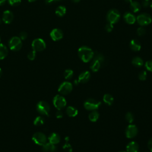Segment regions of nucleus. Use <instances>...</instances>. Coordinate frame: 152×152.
I'll use <instances>...</instances> for the list:
<instances>
[{
  "label": "nucleus",
  "mask_w": 152,
  "mask_h": 152,
  "mask_svg": "<svg viewBox=\"0 0 152 152\" xmlns=\"http://www.w3.org/2000/svg\"><path fill=\"white\" fill-rule=\"evenodd\" d=\"M94 52L93 50L86 46H81L78 49V55L80 59L85 62H88L92 60L94 56Z\"/></svg>",
  "instance_id": "obj_1"
},
{
  "label": "nucleus",
  "mask_w": 152,
  "mask_h": 152,
  "mask_svg": "<svg viewBox=\"0 0 152 152\" xmlns=\"http://www.w3.org/2000/svg\"><path fill=\"white\" fill-rule=\"evenodd\" d=\"M121 17L120 12L116 9L110 10L106 15V18L108 23L114 24L118 22Z\"/></svg>",
  "instance_id": "obj_2"
},
{
  "label": "nucleus",
  "mask_w": 152,
  "mask_h": 152,
  "mask_svg": "<svg viewBox=\"0 0 152 152\" xmlns=\"http://www.w3.org/2000/svg\"><path fill=\"white\" fill-rule=\"evenodd\" d=\"M101 102L94 99H88L84 103V108L90 111L97 110L100 106Z\"/></svg>",
  "instance_id": "obj_3"
},
{
  "label": "nucleus",
  "mask_w": 152,
  "mask_h": 152,
  "mask_svg": "<svg viewBox=\"0 0 152 152\" xmlns=\"http://www.w3.org/2000/svg\"><path fill=\"white\" fill-rule=\"evenodd\" d=\"M136 21L141 26H145L151 23L152 18L148 14L142 13L136 17Z\"/></svg>",
  "instance_id": "obj_4"
},
{
  "label": "nucleus",
  "mask_w": 152,
  "mask_h": 152,
  "mask_svg": "<svg viewBox=\"0 0 152 152\" xmlns=\"http://www.w3.org/2000/svg\"><path fill=\"white\" fill-rule=\"evenodd\" d=\"M9 47L12 51H18L22 47V42L19 37L14 36L11 38L9 41Z\"/></svg>",
  "instance_id": "obj_5"
},
{
  "label": "nucleus",
  "mask_w": 152,
  "mask_h": 152,
  "mask_svg": "<svg viewBox=\"0 0 152 152\" xmlns=\"http://www.w3.org/2000/svg\"><path fill=\"white\" fill-rule=\"evenodd\" d=\"M36 109L40 114L49 116L50 112V106L45 101H40L37 104Z\"/></svg>",
  "instance_id": "obj_6"
},
{
  "label": "nucleus",
  "mask_w": 152,
  "mask_h": 152,
  "mask_svg": "<svg viewBox=\"0 0 152 152\" xmlns=\"http://www.w3.org/2000/svg\"><path fill=\"white\" fill-rule=\"evenodd\" d=\"M53 103L54 106L58 110H61L66 106V101L63 96L58 94L53 97Z\"/></svg>",
  "instance_id": "obj_7"
},
{
  "label": "nucleus",
  "mask_w": 152,
  "mask_h": 152,
  "mask_svg": "<svg viewBox=\"0 0 152 152\" xmlns=\"http://www.w3.org/2000/svg\"><path fill=\"white\" fill-rule=\"evenodd\" d=\"M31 47L33 50H34V51L41 52L46 48V43L43 39L40 38H37L34 39L32 42Z\"/></svg>",
  "instance_id": "obj_8"
},
{
  "label": "nucleus",
  "mask_w": 152,
  "mask_h": 152,
  "mask_svg": "<svg viewBox=\"0 0 152 152\" xmlns=\"http://www.w3.org/2000/svg\"><path fill=\"white\" fill-rule=\"evenodd\" d=\"M32 140L36 144L42 146L46 142L47 138L43 133L37 132L33 134L32 137Z\"/></svg>",
  "instance_id": "obj_9"
},
{
  "label": "nucleus",
  "mask_w": 152,
  "mask_h": 152,
  "mask_svg": "<svg viewBox=\"0 0 152 152\" xmlns=\"http://www.w3.org/2000/svg\"><path fill=\"white\" fill-rule=\"evenodd\" d=\"M72 90V84L68 81L62 83L58 88V91L63 95L68 94Z\"/></svg>",
  "instance_id": "obj_10"
},
{
  "label": "nucleus",
  "mask_w": 152,
  "mask_h": 152,
  "mask_svg": "<svg viewBox=\"0 0 152 152\" xmlns=\"http://www.w3.org/2000/svg\"><path fill=\"white\" fill-rule=\"evenodd\" d=\"M138 134V128L135 125H129L125 130V135L128 138H133Z\"/></svg>",
  "instance_id": "obj_11"
},
{
  "label": "nucleus",
  "mask_w": 152,
  "mask_h": 152,
  "mask_svg": "<svg viewBox=\"0 0 152 152\" xmlns=\"http://www.w3.org/2000/svg\"><path fill=\"white\" fill-rule=\"evenodd\" d=\"M63 36L62 31L59 28H54L50 33V36L53 41H58L62 39Z\"/></svg>",
  "instance_id": "obj_12"
},
{
  "label": "nucleus",
  "mask_w": 152,
  "mask_h": 152,
  "mask_svg": "<svg viewBox=\"0 0 152 152\" xmlns=\"http://www.w3.org/2000/svg\"><path fill=\"white\" fill-rule=\"evenodd\" d=\"M13 18H14V15L11 11L9 10H6L3 12L2 20L5 24L11 23L13 20Z\"/></svg>",
  "instance_id": "obj_13"
},
{
  "label": "nucleus",
  "mask_w": 152,
  "mask_h": 152,
  "mask_svg": "<svg viewBox=\"0 0 152 152\" xmlns=\"http://www.w3.org/2000/svg\"><path fill=\"white\" fill-rule=\"evenodd\" d=\"M124 21L128 24H133L136 21L135 16L130 12H126L124 15Z\"/></svg>",
  "instance_id": "obj_14"
},
{
  "label": "nucleus",
  "mask_w": 152,
  "mask_h": 152,
  "mask_svg": "<svg viewBox=\"0 0 152 152\" xmlns=\"http://www.w3.org/2000/svg\"><path fill=\"white\" fill-rule=\"evenodd\" d=\"M126 148L127 152H139V145L135 141L129 142L127 144Z\"/></svg>",
  "instance_id": "obj_15"
},
{
  "label": "nucleus",
  "mask_w": 152,
  "mask_h": 152,
  "mask_svg": "<svg viewBox=\"0 0 152 152\" xmlns=\"http://www.w3.org/2000/svg\"><path fill=\"white\" fill-rule=\"evenodd\" d=\"M129 48L132 50L138 52L141 49V43L137 39H132L129 42Z\"/></svg>",
  "instance_id": "obj_16"
},
{
  "label": "nucleus",
  "mask_w": 152,
  "mask_h": 152,
  "mask_svg": "<svg viewBox=\"0 0 152 152\" xmlns=\"http://www.w3.org/2000/svg\"><path fill=\"white\" fill-rule=\"evenodd\" d=\"M90 73L88 71H86L80 74L78 76V81L81 83H87L90 78Z\"/></svg>",
  "instance_id": "obj_17"
},
{
  "label": "nucleus",
  "mask_w": 152,
  "mask_h": 152,
  "mask_svg": "<svg viewBox=\"0 0 152 152\" xmlns=\"http://www.w3.org/2000/svg\"><path fill=\"white\" fill-rule=\"evenodd\" d=\"M92 59V62L90 64V69L94 72H97L101 66L102 63L98 59L94 58H93Z\"/></svg>",
  "instance_id": "obj_18"
},
{
  "label": "nucleus",
  "mask_w": 152,
  "mask_h": 152,
  "mask_svg": "<svg viewBox=\"0 0 152 152\" xmlns=\"http://www.w3.org/2000/svg\"><path fill=\"white\" fill-rule=\"evenodd\" d=\"M56 147L55 144H53L50 142H46L44 145H42V150L44 152H55Z\"/></svg>",
  "instance_id": "obj_19"
},
{
  "label": "nucleus",
  "mask_w": 152,
  "mask_h": 152,
  "mask_svg": "<svg viewBox=\"0 0 152 152\" xmlns=\"http://www.w3.org/2000/svg\"><path fill=\"white\" fill-rule=\"evenodd\" d=\"M48 140L49 141V142L55 145V144H58L60 142L61 138H60V136L59 135V134H58L57 133L53 132L49 135Z\"/></svg>",
  "instance_id": "obj_20"
},
{
  "label": "nucleus",
  "mask_w": 152,
  "mask_h": 152,
  "mask_svg": "<svg viewBox=\"0 0 152 152\" xmlns=\"http://www.w3.org/2000/svg\"><path fill=\"white\" fill-rule=\"evenodd\" d=\"M129 4H130L129 7H130L131 11L133 12H134V13L138 12L140 10V9H141V5L137 1H132L129 3Z\"/></svg>",
  "instance_id": "obj_21"
},
{
  "label": "nucleus",
  "mask_w": 152,
  "mask_h": 152,
  "mask_svg": "<svg viewBox=\"0 0 152 152\" xmlns=\"http://www.w3.org/2000/svg\"><path fill=\"white\" fill-rule=\"evenodd\" d=\"M66 113L69 117H75L78 115V110L73 106H68L66 109Z\"/></svg>",
  "instance_id": "obj_22"
},
{
  "label": "nucleus",
  "mask_w": 152,
  "mask_h": 152,
  "mask_svg": "<svg viewBox=\"0 0 152 152\" xmlns=\"http://www.w3.org/2000/svg\"><path fill=\"white\" fill-rule=\"evenodd\" d=\"M66 8L64 6H62V5L58 6L56 8V10H55L56 15L58 17H63L66 14Z\"/></svg>",
  "instance_id": "obj_23"
},
{
  "label": "nucleus",
  "mask_w": 152,
  "mask_h": 152,
  "mask_svg": "<svg viewBox=\"0 0 152 152\" xmlns=\"http://www.w3.org/2000/svg\"><path fill=\"white\" fill-rule=\"evenodd\" d=\"M132 64L135 67H141L143 65V60L139 56L134 57L132 60Z\"/></svg>",
  "instance_id": "obj_24"
},
{
  "label": "nucleus",
  "mask_w": 152,
  "mask_h": 152,
  "mask_svg": "<svg viewBox=\"0 0 152 152\" xmlns=\"http://www.w3.org/2000/svg\"><path fill=\"white\" fill-rule=\"evenodd\" d=\"M8 55V49L3 44L0 43V59H4Z\"/></svg>",
  "instance_id": "obj_25"
},
{
  "label": "nucleus",
  "mask_w": 152,
  "mask_h": 152,
  "mask_svg": "<svg viewBox=\"0 0 152 152\" xmlns=\"http://www.w3.org/2000/svg\"><path fill=\"white\" fill-rule=\"evenodd\" d=\"M103 100L104 103L107 104V105H112L114 102V99L113 96L109 94H105L103 96Z\"/></svg>",
  "instance_id": "obj_26"
},
{
  "label": "nucleus",
  "mask_w": 152,
  "mask_h": 152,
  "mask_svg": "<svg viewBox=\"0 0 152 152\" xmlns=\"http://www.w3.org/2000/svg\"><path fill=\"white\" fill-rule=\"evenodd\" d=\"M99 117V113L96 110H93L88 115V119L91 122H94L97 121Z\"/></svg>",
  "instance_id": "obj_27"
},
{
  "label": "nucleus",
  "mask_w": 152,
  "mask_h": 152,
  "mask_svg": "<svg viewBox=\"0 0 152 152\" xmlns=\"http://www.w3.org/2000/svg\"><path fill=\"white\" fill-rule=\"evenodd\" d=\"M73 74H74V72L72 69H67L64 71V75L66 80H69V79H71L73 77Z\"/></svg>",
  "instance_id": "obj_28"
},
{
  "label": "nucleus",
  "mask_w": 152,
  "mask_h": 152,
  "mask_svg": "<svg viewBox=\"0 0 152 152\" xmlns=\"http://www.w3.org/2000/svg\"><path fill=\"white\" fill-rule=\"evenodd\" d=\"M125 119L126 120V121L129 123V124H131L132 123V122L134 121V115L129 112H127L126 115H125Z\"/></svg>",
  "instance_id": "obj_29"
},
{
  "label": "nucleus",
  "mask_w": 152,
  "mask_h": 152,
  "mask_svg": "<svg viewBox=\"0 0 152 152\" xmlns=\"http://www.w3.org/2000/svg\"><path fill=\"white\" fill-rule=\"evenodd\" d=\"M44 124V119L41 116H37L34 121V125L36 126H40Z\"/></svg>",
  "instance_id": "obj_30"
},
{
  "label": "nucleus",
  "mask_w": 152,
  "mask_h": 152,
  "mask_svg": "<svg viewBox=\"0 0 152 152\" xmlns=\"http://www.w3.org/2000/svg\"><path fill=\"white\" fill-rule=\"evenodd\" d=\"M147 74L145 71H141L138 74V78L141 81H144L147 78Z\"/></svg>",
  "instance_id": "obj_31"
},
{
  "label": "nucleus",
  "mask_w": 152,
  "mask_h": 152,
  "mask_svg": "<svg viewBox=\"0 0 152 152\" xmlns=\"http://www.w3.org/2000/svg\"><path fill=\"white\" fill-rule=\"evenodd\" d=\"M145 67L147 70L152 72V60L146 61V62L145 63Z\"/></svg>",
  "instance_id": "obj_32"
},
{
  "label": "nucleus",
  "mask_w": 152,
  "mask_h": 152,
  "mask_svg": "<svg viewBox=\"0 0 152 152\" xmlns=\"http://www.w3.org/2000/svg\"><path fill=\"white\" fill-rule=\"evenodd\" d=\"M137 33L139 36H144L145 34V30L144 27H138V29L137 30Z\"/></svg>",
  "instance_id": "obj_33"
},
{
  "label": "nucleus",
  "mask_w": 152,
  "mask_h": 152,
  "mask_svg": "<svg viewBox=\"0 0 152 152\" xmlns=\"http://www.w3.org/2000/svg\"><path fill=\"white\" fill-rule=\"evenodd\" d=\"M8 2L11 6H18L21 4V0H8Z\"/></svg>",
  "instance_id": "obj_34"
},
{
  "label": "nucleus",
  "mask_w": 152,
  "mask_h": 152,
  "mask_svg": "<svg viewBox=\"0 0 152 152\" xmlns=\"http://www.w3.org/2000/svg\"><path fill=\"white\" fill-rule=\"evenodd\" d=\"M36 52L34 51V50H32L31 51H30V52L28 53V55H27L28 58L30 60H31V61L34 60V59H35V58H36Z\"/></svg>",
  "instance_id": "obj_35"
},
{
  "label": "nucleus",
  "mask_w": 152,
  "mask_h": 152,
  "mask_svg": "<svg viewBox=\"0 0 152 152\" xmlns=\"http://www.w3.org/2000/svg\"><path fill=\"white\" fill-rule=\"evenodd\" d=\"M104 28H105V30L107 32H109V33L111 32L113 30V24H112L111 23H107L105 25Z\"/></svg>",
  "instance_id": "obj_36"
},
{
  "label": "nucleus",
  "mask_w": 152,
  "mask_h": 152,
  "mask_svg": "<svg viewBox=\"0 0 152 152\" xmlns=\"http://www.w3.org/2000/svg\"><path fill=\"white\" fill-rule=\"evenodd\" d=\"M63 148L64 150H65L67 152H71L72 151V147L71 145L68 143L67 142H66V143L63 146Z\"/></svg>",
  "instance_id": "obj_37"
},
{
  "label": "nucleus",
  "mask_w": 152,
  "mask_h": 152,
  "mask_svg": "<svg viewBox=\"0 0 152 152\" xmlns=\"http://www.w3.org/2000/svg\"><path fill=\"white\" fill-rule=\"evenodd\" d=\"M27 33L25 31H21L20 33V38L21 40H25L27 37Z\"/></svg>",
  "instance_id": "obj_38"
},
{
  "label": "nucleus",
  "mask_w": 152,
  "mask_h": 152,
  "mask_svg": "<svg viewBox=\"0 0 152 152\" xmlns=\"http://www.w3.org/2000/svg\"><path fill=\"white\" fill-rule=\"evenodd\" d=\"M150 0H142L141 5L143 7H148V6H150Z\"/></svg>",
  "instance_id": "obj_39"
},
{
  "label": "nucleus",
  "mask_w": 152,
  "mask_h": 152,
  "mask_svg": "<svg viewBox=\"0 0 152 152\" xmlns=\"http://www.w3.org/2000/svg\"><path fill=\"white\" fill-rule=\"evenodd\" d=\"M55 115L57 118H62L63 117V113L61 111V110H58V111L56 112Z\"/></svg>",
  "instance_id": "obj_40"
},
{
  "label": "nucleus",
  "mask_w": 152,
  "mask_h": 152,
  "mask_svg": "<svg viewBox=\"0 0 152 152\" xmlns=\"http://www.w3.org/2000/svg\"><path fill=\"white\" fill-rule=\"evenodd\" d=\"M148 148L152 152V138H150L148 142Z\"/></svg>",
  "instance_id": "obj_41"
},
{
  "label": "nucleus",
  "mask_w": 152,
  "mask_h": 152,
  "mask_svg": "<svg viewBox=\"0 0 152 152\" xmlns=\"http://www.w3.org/2000/svg\"><path fill=\"white\" fill-rule=\"evenodd\" d=\"M54 2V0H45V3L46 4H50Z\"/></svg>",
  "instance_id": "obj_42"
},
{
  "label": "nucleus",
  "mask_w": 152,
  "mask_h": 152,
  "mask_svg": "<svg viewBox=\"0 0 152 152\" xmlns=\"http://www.w3.org/2000/svg\"><path fill=\"white\" fill-rule=\"evenodd\" d=\"M6 1H7V0H0V6L3 5L5 3Z\"/></svg>",
  "instance_id": "obj_43"
},
{
  "label": "nucleus",
  "mask_w": 152,
  "mask_h": 152,
  "mask_svg": "<svg viewBox=\"0 0 152 152\" xmlns=\"http://www.w3.org/2000/svg\"><path fill=\"white\" fill-rule=\"evenodd\" d=\"M80 1H81V0H71V1L73 2H74V3H78V2H79Z\"/></svg>",
  "instance_id": "obj_44"
},
{
  "label": "nucleus",
  "mask_w": 152,
  "mask_h": 152,
  "mask_svg": "<svg viewBox=\"0 0 152 152\" xmlns=\"http://www.w3.org/2000/svg\"><path fill=\"white\" fill-rule=\"evenodd\" d=\"M126 2H127V3H130L132 0H124Z\"/></svg>",
  "instance_id": "obj_45"
},
{
  "label": "nucleus",
  "mask_w": 152,
  "mask_h": 152,
  "mask_svg": "<svg viewBox=\"0 0 152 152\" xmlns=\"http://www.w3.org/2000/svg\"><path fill=\"white\" fill-rule=\"evenodd\" d=\"M2 74V69H1V68H0V77H1Z\"/></svg>",
  "instance_id": "obj_46"
},
{
  "label": "nucleus",
  "mask_w": 152,
  "mask_h": 152,
  "mask_svg": "<svg viewBox=\"0 0 152 152\" xmlns=\"http://www.w3.org/2000/svg\"><path fill=\"white\" fill-rule=\"evenodd\" d=\"M150 8L152 9V1H151V2H150Z\"/></svg>",
  "instance_id": "obj_47"
},
{
  "label": "nucleus",
  "mask_w": 152,
  "mask_h": 152,
  "mask_svg": "<svg viewBox=\"0 0 152 152\" xmlns=\"http://www.w3.org/2000/svg\"><path fill=\"white\" fill-rule=\"evenodd\" d=\"M36 0H28V2H34V1H35Z\"/></svg>",
  "instance_id": "obj_48"
},
{
  "label": "nucleus",
  "mask_w": 152,
  "mask_h": 152,
  "mask_svg": "<svg viewBox=\"0 0 152 152\" xmlns=\"http://www.w3.org/2000/svg\"><path fill=\"white\" fill-rule=\"evenodd\" d=\"M61 1V0H54L55 2H56V1Z\"/></svg>",
  "instance_id": "obj_49"
},
{
  "label": "nucleus",
  "mask_w": 152,
  "mask_h": 152,
  "mask_svg": "<svg viewBox=\"0 0 152 152\" xmlns=\"http://www.w3.org/2000/svg\"><path fill=\"white\" fill-rule=\"evenodd\" d=\"M119 152H126V151H119Z\"/></svg>",
  "instance_id": "obj_50"
},
{
  "label": "nucleus",
  "mask_w": 152,
  "mask_h": 152,
  "mask_svg": "<svg viewBox=\"0 0 152 152\" xmlns=\"http://www.w3.org/2000/svg\"><path fill=\"white\" fill-rule=\"evenodd\" d=\"M1 23V18H0V24Z\"/></svg>",
  "instance_id": "obj_51"
},
{
  "label": "nucleus",
  "mask_w": 152,
  "mask_h": 152,
  "mask_svg": "<svg viewBox=\"0 0 152 152\" xmlns=\"http://www.w3.org/2000/svg\"><path fill=\"white\" fill-rule=\"evenodd\" d=\"M0 42H1V38H0Z\"/></svg>",
  "instance_id": "obj_52"
}]
</instances>
